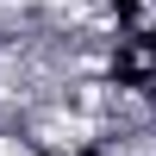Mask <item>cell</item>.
Segmentation results:
<instances>
[{
  "label": "cell",
  "instance_id": "obj_1",
  "mask_svg": "<svg viewBox=\"0 0 156 156\" xmlns=\"http://www.w3.org/2000/svg\"><path fill=\"white\" fill-rule=\"evenodd\" d=\"M0 156H37L25 131H0Z\"/></svg>",
  "mask_w": 156,
  "mask_h": 156
}]
</instances>
